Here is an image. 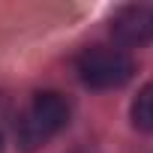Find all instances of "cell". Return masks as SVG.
Here are the masks:
<instances>
[{"label":"cell","instance_id":"cell-1","mask_svg":"<svg viewBox=\"0 0 153 153\" xmlns=\"http://www.w3.org/2000/svg\"><path fill=\"white\" fill-rule=\"evenodd\" d=\"M69 123V102L63 93L57 90H42L30 99V105L24 108L21 120H18V144L21 150L33 153L39 147H45L63 126Z\"/></svg>","mask_w":153,"mask_h":153},{"label":"cell","instance_id":"cell-2","mask_svg":"<svg viewBox=\"0 0 153 153\" xmlns=\"http://www.w3.org/2000/svg\"><path fill=\"white\" fill-rule=\"evenodd\" d=\"M78 78L93 87V90H114L123 87L132 75H135V63L123 48L114 45H90L78 54L75 60Z\"/></svg>","mask_w":153,"mask_h":153},{"label":"cell","instance_id":"cell-3","mask_svg":"<svg viewBox=\"0 0 153 153\" xmlns=\"http://www.w3.org/2000/svg\"><path fill=\"white\" fill-rule=\"evenodd\" d=\"M111 36L120 45H144L153 39V9L123 6L111 21Z\"/></svg>","mask_w":153,"mask_h":153},{"label":"cell","instance_id":"cell-4","mask_svg":"<svg viewBox=\"0 0 153 153\" xmlns=\"http://www.w3.org/2000/svg\"><path fill=\"white\" fill-rule=\"evenodd\" d=\"M129 117H132V126H135V129L153 132V81L138 90V96L132 99Z\"/></svg>","mask_w":153,"mask_h":153},{"label":"cell","instance_id":"cell-5","mask_svg":"<svg viewBox=\"0 0 153 153\" xmlns=\"http://www.w3.org/2000/svg\"><path fill=\"white\" fill-rule=\"evenodd\" d=\"M0 147H3V141H0Z\"/></svg>","mask_w":153,"mask_h":153}]
</instances>
